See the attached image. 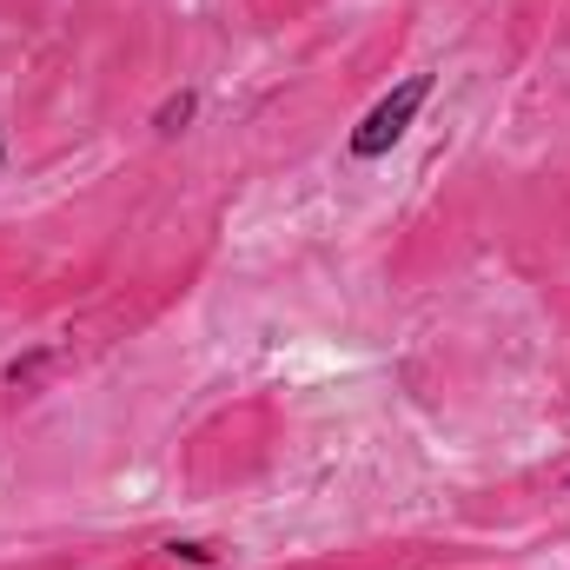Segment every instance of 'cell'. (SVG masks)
Returning <instances> with one entry per match:
<instances>
[{"label": "cell", "instance_id": "obj_2", "mask_svg": "<svg viewBox=\"0 0 570 570\" xmlns=\"http://www.w3.org/2000/svg\"><path fill=\"white\" fill-rule=\"evenodd\" d=\"M193 114H199V94H193V87H179V94H166V100H159L153 134H166V140H173V134H186V127H193Z\"/></svg>", "mask_w": 570, "mask_h": 570}, {"label": "cell", "instance_id": "obj_1", "mask_svg": "<svg viewBox=\"0 0 570 570\" xmlns=\"http://www.w3.org/2000/svg\"><path fill=\"white\" fill-rule=\"evenodd\" d=\"M431 100V73H405L358 127H352V159H385L392 146L412 134V120H419V107Z\"/></svg>", "mask_w": 570, "mask_h": 570}, {"label": "cell", "instance_id": "obj_4", "mask_svg": "<svg viewBox=\"0 0 570 570\" xmlns=\"http://www.w3.org/2000/svg\"><path fill=\"white\" fill-rule=\"evenodd\" d=\"M166 551H173V558H186V564H213V551H206V544H166Z\"/></svg>", "mask_w": 570, "mask_h": 570}, {"label": "cell", "instance_id": "obj_5", "mask_svg": "<svg viewBox=\"0 0 570 570\" xmlns=\"http://www.w3.org/2000/svg\"><path fill=\"white\" fill-rule=\"evenodd\" d=\"M0 166H7V146H0Z\"/></svg>", "mask_w": 570, "mask_h": 570}, {"label": "cell", "instance_id": "obj_3", "mask_svg": "<svg viewBox=\"0 0 570 570\" xmlns=\"http://www.w3.org/2000/svg\"><path fill=\"white\" fill-rule=\"evenodd\" d=\"M47 358H53L47 345H40V352H27V358H13V365H7V385H33V379L47 372Z\"/></svg>", "mask_w": 570, "mask_h": 570}]
</instances>
